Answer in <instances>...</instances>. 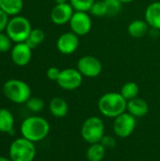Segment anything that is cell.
I'll return each mask as SVG.
<instances>
[{
  "label": "cell",
  "instance_id": "1",
  "mask_svg": "<svg viewBox=\"0 0 160 161\" xmlns=\"http://www.w3.org/2000/svg\"><path fill=\"white\" fill-rule=\"evenodd\" d=\"M49 132L50 125L48 121L40 116L27 117L21 125L22 136L34 143L44 140Z\"/></svg>",
  "mask_w": 160,
  "mask_h": 161
},
{
  "label": "cell",
  "instance_id": "2",
  "mask_svg": "<svg viewBox=\"0 0 160 161\" xmlns=\"http://www.w3.org/2000/svg\"><path fill=\"white\" fill-rule=\"evenodd\" d=\"M127 101L120 92H107L98 100V109L108 118H116L126 111Z\"/></svg>",
  "mask_w": 160,
  "mask_h": 161
},
{
  "label": "cell",
  "instance_id": "3",
  "mask_svg": "<svg viewBox=\"0 0 160 161\" xmlns=\"http://www.w3.org/2000/svg\"><path fill=\"white\" fill-rule=\"evenodd\" d=\"M31 30L32 27L29 20L24 16L16 15L9 19L6 28V33L13 42L18 43L25 42Z\"/></svg>",
  "mask_w": 160,
  "mask_h": 161
},
{
  "label": "cell",
  "instance_id": "4",
  "mask_svg": "<svg viewBox=\"0 0 160 161\" xmlns=\"http://www.w3.org/2000/svg\"><path fill=\"white\" fill-rule=\"evenodd\" d=\"M4 95L13 103L24 104L31 97L30 87L19 79H9L3 86Z\"/></svg>",
  "mask_w": 160,
  "mask_h": 161
},
{
  "label": "cell",
  "instance_id": "5",
  "mask_svg": "<svg viewBox=\"0 0 160 161\" xmlns=\"http://www.w3.org/2000/svg\"><path fill=\"white\" fill-rule=\"evenodd\" d=\"M80 134L82 139L89 144L100 142L105 136V124L97 116L89 117L82 124Z\"/></svg>",
  "mask_w": 160,
  "mask_h": 161
},
{
  "label": "cell",
  "instance_id": "6",
  "mask_svg": "<svg viewBox=\"0 0 160 161\" xmlns=\"http://www.w3.org/2000/svg\"><path fill=\"white\" fill-rule=\"evenodd\" d=\"M11 161H33L36 156L34 142L22 137L13 141L8 150Z\"/></svg>",
  "mask_w": 160,
  "mask_h": 161
},
{
  "label": "cell",
  "instance_id": "7",
  "mask_svg": "<svg viewBox=\"0 0 160 161\" xmlns=\"http://www.w3.org/2000/svg\"><path fill=\"white\" fill-rule=\"evenodd\" d=\"M137 126V118L129 112H124L114 118L113 130L117 137L125 139L131 136Z\"/></svg>",
  "mask_w": 160,
  "mask_h": 161
},
{
  "label": "cell",
  "instance_id": "8",
  "mask_svg": "<svg viewBox=\"0 0 160 161\" xmlns=\"http://www.w3.org/2000/svg\"><path fill=\"white\" fill-rule=\"evenodd\" d=\"M76 69L83 77L94 78L102 73L103 65L97 58L93 56H84L78 59Z\"/></svg>",
  "mask_w": 160,
  "mask_h": 161
},
{
  "label": "cell",
  "instance_id": "9",
  "mask_svg": "<svg viewBox=\"0 0 160 161\" xmlns=\"http://www.w3.org/2000/svg\"><path fill=\"white\" fill-rule=\"evenodd\" d=\"M83 81V75L75 68H66L61 70L58 79L57 80L58 85L66 91H74L78 89Z\"/></svg>",
  "mask_w": 160,
  "mask_h": 161
},
{
  "label": "cell",
  "instance_id": "10",
  "mask_svg": "<svg viewBox=\"0 0 160 161\" xmlns=\"http://www.w3.org/2000/svg\"><path fill=\"white\" fill-rule=\"evenodd\" d=\"M69 25L72 32L77 36L87 35L92 26L91 15L85 11H74L69 22Z\"/></svg>",
  "mask_w": 160,
  "mask_h": 161
},
{
  "label": "cell",
  "instance_id": "11",
  "mask_svg": "<svg viewBox=\"0 0 160 161\" xmlns=\"http://www.w3.org/2000/svg\"><path fill=\"white\" fill-rule=\"evenodd\" d=\"M79 36L74 32H65L61 34L57 41V49L63 55H71L76 51L79 46Z\"/></svg>",
  "mask_w": 160,
  "mask_h": 161
},
{
  "label": "cell",
  "instance_id": "12",
  "mask_svg": "<svg viewBox=\"0 0 160 161\" xmlns=\"http://www.w3.org/2000/svg\"><path fill=\"white\" fill-rule=\"evenodd\" d=\"M74 12V9L70 3L56 4V6L51 10L50 18L55 25H63L70 22Z\"/></svg>",
  "mask_w": 160,
  "mask_h": 161
},
{
  "label": "cell",
  "instance_id": "13",
  "mask_svg": "<svg viewBox=\"0 0 160 161\" xmlns=\"http://www.w3.org/2000/svg\"><path fill=\"white\" fill-rule=\"evenodd\" d=\"M10 57L15 65L25 66L31 60L32 49L25 42L15 43L10 50Z\"/></svg>",
  "mask_w": 160,
  "mask_h": 161
},
{
  "label": "cell",
  "instance_id": "14",
  "mask_svg": "<svg viewBox=\"0 0 160 161\" xmlns=\"http://www.w3.org/2000/svg\"><path fill=\"white\" fill-rule=\"evenodd\" d=\"M145 21L151 28L160 30V2L156 1L148 5L145 9Z\"/></svg>",
  "mask_w": 160,
  "mask_h": 161
},
{
  "label": "cell",
  "instance_id": "15",
  "mask_svg": "<svg viewBox=\"0 0 160 161\" xmlns=\"http://www.w3.org/2000/svg\"><path fill=\"white\" fill-rule=\"evenodd\" d=\"M126 110L135 118H141L147 115L149 111V105L145 100L136 97L132 100L127 101Z\"/></svg>",
  "mask_w": 160,
  "mask_h": 161
},
{
  "label": "cell",
  "instance_id": "16",
  "mask_svg": "<svg viewBox=\"0 0 160 161\" xmlns=\"http://www.w3.org/2000/svg\"><path fill=\"white\" fill-rule=\"evenodd\" d=\"M49 110L54 117L63 118L68 114L69 106L63 98L55 97L49 103Z\"/></svg>",
  "mask_w": 160,
  "mask_h": 161
},
{
  "label": "cell",
  "instance_id": "17",
  "mask_svg": "<svg viewBox=\"0 0 160 161\" xmlns=\"http://www.w3.org/2000/svg\"><path fill=\"white\" fill-rule=\"evenodd\" d=\"M149 25L147 24V22L145 20H141V19H138V20H134L132 21L128 27H127V31H128V34L133 37V38H137V39H140V38H142L143 36H145L148 31H149Z\"/></svg>",
  "mask_w": 160,
  "mask_h": 161
},
{
  "label": "cell",
  "instance_id": "18",
  "mask_svg": "<svg viewBox=\"0 0 160 161\" xmlns=\"http://www.w3.org/2000/svg\"><path fill=\"white\" fill-rule=\"evenodd\" d=\"M14 118L12 113L7 108H0V132L13 135Z\"/></svg>",
  "mask_w": 160,
  "mask_h": 161
},
{
  "label": "cell",
  "instance_id": "19",
  "mask_svg": "<svg viewBox=\"0 0 160 161\" xmlns=\"http://www.w3.org/2000/svg\"><path fill=\"white\" fill-rule=\"evenodd\" d=\"M24 7L23 0H0V8L8 16L18 15Z\"/></svg>",
  "mask_w": 160,
  "mask_h": 161
},
{
  "label": "cell",
  "instance_id": "20",
  "mask_svg": "<svg viewBox=\"0 0 160 161\" xmlns=\"http://www.w3.org/2000/svg\"><path fill=\"white\" fill-rule=\"evenodd\" d=\"M107 149L100 143L90 144L86 152V157L88 161H102L106 157Z\"/></svg>",
  "mask_w": 160,
  "mask_h": 161
},
{
  "label": "cell",
  "instance_id": "21",
  "mask_svg": "<svg viewBox=\"0 0 160 161\" xmlns=\"http://www.w3.org/2000/svg\"><path fill=\"white\" fill-rule=\"evenodd\" d=\"M139 92H140V88H139L138 84L133 81L124 83L123 85V87L121 88V92H120V93L123 95V97L126 101H129V100H132V99L138 97Z\"/></svg>",
  "mask_w": 160,
  "mask_h": 161
},
{
  "label": "cell",
  "instance_id": "22",
  "mask_svg": "<svg viewBox=\"0 0 160 161\" xmlns=\"http://www.w3.org/2000/svg\"><path fill=\"white\" fill-rule=\"evenodd\" d=\"M45 39V34L44 32L40 29V28H34L31 30L28 38L25 42L31 49L36 48L38 45H40Z\"/></svg>",
  "mask_w": 160,
  "mask_h": 161
},
{
  "label": "cell",
  "instance_id": "23",
  "mask_svg": "<svg viewBox=\"0 0 160 161\" xmlns=\"http://www.w3.org/2000/svg\"><path fill=\"white\" fill-rule=\"evenodd\" d=\"M107 8V16H116L122 10L123 3L120 0H104Z\"/></svg>",
  "mask_w": 160,
  "mask_h": 161
},
{
  "label": "cell",
  "instance_id": "24",
  "mask_svg": "<svg viewBox=\"0 0 160 161\" xmlns=\"http://www.w3.org/2000/svg\"><path fill=\"white\" fill-rule=\"evenodd\" d=\"M95 0H69V3L74 9V11H90L91 6Z\"/></svg>",
  "mask_w": 160,
  "mask_h": 161
},
{
  "label": "cell",
  "instance_id": "25",
  "mask_svg": "<svg viewBox=\"0 0 160 161\" xmlns=\"http://www.w3.org/2000/svg\"><path fill=\"white\" fill-rule=\"evenodd\" d=\"M26 108L32 112H41L44 108V102L39 97H30L26 103Z\"/></svg>",
  "mask_w": 160,
  "mask_h": 161
},
{
  "label": "cell",
  "instance_id": "26",
  "mask_svg": "<svg viewBox=\"0 0 160 161\" xmlns=\"http://www.w3.org/2000/svg\"><path fill=\"white\" fill-rule=\"evenodd\" d=\"M89 12L92 16H95V17L107 16V8H106L104 0H102V1H95L93 3V5L91 6V8Z\"/></svg>",
  "mask_w": 160,
  "mask_h": 161
},
{
  "label": "cell",
  "instance_id": "27",
  "mask_svg": "<svg viewBox=\"0 0 160 161\" xmlns=\"http://www.w3.org/2000/svg\"><path fill=\"white\" fill-rule=\"evenodd\" d=\"M12 41L7 33L0 32V52H8L12 48Z\"/></svg>",
  "mask_w": 160,
  "mask_h": 161
},
{
  "label": "cell",
  "instance_id": "28",
  "mask_svg": "<svg viewBox=\"0 0 160 161\" xmlns=\"http://www.w3.org/2000/svg\"><path fill=\"white\" fill-rule=\"evenodd\" d=\"M100 143H101L107 150L112 149V148H114V147L116 146V141H115V139H114L112 136H109V135H107V136L105 135V136L103 137V139L101 140Z\"/></svg>",
  "mask_w": 160,
  "mask_h": 161
},
{
  "label": "cell",
  "instance_id": "29",
  "mask_svg": "<svg viewBox=\"0 0 160 161\" xmlns=\"http://www.w3.org/2000/svg\"><path fill=\"white\" fill-rule=\"evenodd\" d=\"M60 72H61V70H59L58 67L53 66V67H50V68L47 69V71H46V76H47L48 79L57 82V80L59 77Z\"/></svg>",
  "mask_w": 160,
  "mask_h": 161
},
{
  "label": "cell",
  "instance_id": "30",
  "mask_svg": "<svg viewBox=\"0 0 160 161\" xmlns=\"http://www.w3.org/2000/svg\"><path fill=\"white\" fill-rule=\"evenodd\" d=\"M8 21H9L8 15L0 8V32H3L4 30H6Z\"/></svg>",
  "mask_w": 160,
  "mask_h": 161
},
{
  "label": "cell",
  "instance_id": "31",
  "mask_svg": "<svg viewBox=\"0 0 160 161\" xmlns=\"http://www.w3.org/2000/svg\"><path fill=\"white\" fill-rule=\"evenodd\" d=\"M56 4H64V3H69V0H55Z\"/></svg>",
  "mask_w": 160,
  "mask_h": 161
},
{
  "label": "cell",
  "instance_id": "32",
  "mask_svg": "<svg viewBox=\"0 0 160 161\" xmlns=\"http://www.w3.org/2000/svg\"><path fill=\"white\" fill-rule=\"evenodd\" d=\"M0 161H11L10 159L7 158H4V157H0Z\"/></svg>",
  "mask_w": 160,
  "mask_h": 161
},
{
  "label": "cell",
  "instance_id": "33",
  "mask_svg": "<svg viewBox=\"0 0 160 161\" xmlns=\"http://www.w3.org/2000/svg\"><path fill=\"white\" fill-rule=\"evenodd\" d=\"M120 1L124 4V3H130V2H133L134 0H120Z\"/></svg>",
  "mask_w": 160,
  "mask_h": 161
}]
</instances>
